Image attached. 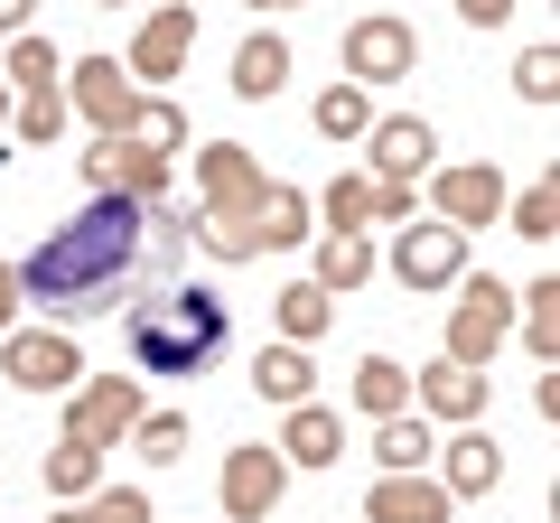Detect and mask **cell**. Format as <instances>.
Segmentation results:
<instances>
[{
    "instance_id": "43",
    "label": "cell",
    "mask_w": 560,
    "mask_h": 523,
    "mask_svg": "<svg viewBox=\"0 0 560 523\" xmlns=\"http://www.w3.org/2000/svg\"><path fill=\"white\" fill-rule=\"evenodd\" d=\"M103 10H121V0H103Z\"/></svg>"
},
{
    "instance_id": "34",
    "label": "cell",
    "mask_w": 560,
    "mask_h": 523,
    "mask_svg": "<svg viewBox=\"0 0 560 523\" xmlns=\"http://www.w3.org/2000/svg\"><path fill=\"white\" fill-rule=\"evenodd\" d=\"M551 216H560L551 178H533V187H523V197H514V234H523V243H551Z\"/></svg>"
},
{
    "instance_id": "13",
    "label": "cell",
    "mask_w": 560,
    "mask_h": 523,
    "mask_svg": "<svg viewBox=\"0 0 560 523\" xmlns=\"http://www.w3.org/2000/svg\"><path fill=\"white\" fill-rule=\"evenodd\" d=\"M187 47H197V10H187V0H168V10H150V20H140L131 66H121V75H131V84H168V75L187 66Z\"/></svg>"
},
{
    "instance_id": "19",
    "label": "cell",
    "mask_w": 560,
    "mask_h": 523,
    "mask_svg": "<svg viewBox=\"0 0 560 523\" xmlns=\"http://www.w3.org/2000/svg\"><path fill=\"white\" fill-rule=\"evenodd\" d=\"M280 84H290V38H280V28H253V38L234 47V94L243 103H271Z\"/></svg>"
},
{
    "instance_id": "23",
    "label": "cell",
    "mask_w": 560,
    "mask_h": 523,
    "mask_svg": "<svg viewBox=\"0 0 560 523\" xmlns=\"http://www.w3.org/2000/svg\"><path fill=\"white\" fill-rule=\"evenodd\" d=\"M38 477H47V496H57V504H84V496L103 486V449H84V440H57V449L38 458Z\"/></svg>"
},
{
    "instance_id": "36",
    "label": "cell",
    "mask_w": 560,
    "mask_h": 523,
    "mask_svg": "<svg viewBox=\"0 0 560 523\" xmlns=\"http://www.w3.org/2000/svg\"><path fill=\"white\" fill-rule=\"evenodd\" d=\"M514 94H523V103H551V94H560V57H551V47H523Z\"/></svg>"
},
{
    "instance_id": "18",
    "label": "cell",
    "mask_w": 560,
    "mask_h": 523,
    "mask_svg": "<svg viewBox=\"0 0 560 523\" xmlns=\"http://www.w3.org/2000/svg\"><path fill=\"white\" fill-rule=\"evenodd\" d=\"M440 486L448 496H495L504 486V449L486 440V430H458V440L440 449Z\"/></svg>"
},
{
    "instance_id": "2",
    "label": "cell",
    "mask_w": 560,
    "mask_h": 523,
    "mask_svg": "<svg viewBox=\"0 0 560 523\" xmlns=\"http://www.w3.org/2000/svg\"><path fill=\"white\" fill-rule=\"evenodd\" d=\"M224 337H234V309L215 300V281H160V300L131 309V364L160 383L206 374L224 356Z\"/></svg>"
},
{
    "instance_id": "20",
    "label": "cell",
    "mask_w": 560,
    "mask_h": 523,
    "mask_svg": "<svg viewBox=\"0 0 560 523\" xmlns=\"http://www.w3.org/2000/svg\"><path fill=\"white\" fill-rule=\"evenodd\" d=\"M113 141L150 150V160H178V150H187V113H178L168 94H140V103H131V121H121Z\"/></svg>"
},
{
    "instance_id": "15",
    "label": "cell",
    "mask_w": 560,
    "mask_h": 523,
    "mask_svg": "<svg viewBox=\"0 0 560 523\" xmlns=\"http://www.w3.org/2000/svg\"><path fill=\"white\" fill-rule=\"evenodd\" d=\"M364 150H374V178L411 187L420 168L440 160V131H430V121H420V113H393V121H374V131H364Z\"/></svg>"
},
{
    "instance_id": "10",
    "label": "cell",
    "mask_w": 560,
    "mask_h": 523,
    "mask_svg": "<svg viewBox=\"0 0 560 523\" xmlns=\"http://www.w3.org/2000/svg\"><path fill=\"white\" fill-rule=\"evenodd\" d=\"M131 421H140V383H131V374H113V383L84 374V383H75V403H66V440H84V449L131 440Z\"/></svg>"
},
{
    "instance_id": "25",
    "label": "cell",
    "mask_w": 560,
    "mask_h": 523,
    "mask_svg": "<svg viewBox=\"0 0 560 523\" xmlns=\"http://www.w3.org/2000/svg\"><path fill=\"white\" fill-rule=\"evenodd\" d=\"M271 318H280V346H318V337H327V318H337V300H327L318 281H290Z\"/></svg>"
},
{
    "instance_id": "14",
    "label": "cell",
    "mask_w": 560,
    "mask_h": 523,
    "mask_svg": "<svg viewBox=\"0 0 560 523\" xmlns=\"http://www.w3.org/2000/svg\"><path fill=\"white\" fill-rule=\"evenodd\" d=\"M411 403H420V421H458V430H477V411H486V374L477 364H430V374H411Z\"/></svg>"
},
{
    "instance_id": "8",
    "label": "cell",
    "mask_w": 560,
    "mask_h": 523,
    "mask_svg": "<svg viewBox=\"0 0 560 523\" xmlns=\"http://www.w3.org/2000/svg\"><path fill=\"white\" fill-rule=\"evenodd\" d=\"M430 216L458 224V234H486V224H504V168H486V160L430 168Z\"/></svg>"
},
{
    "instance_id": "33",
    "label": "cell",
    "mask_w": 560,
    "mask_h": 523,
    "mask_svg": "<svg viewBox=\"0 0 560 523\" xmlns=\"http://www.w3.org/2000/svg\"><path fill=\"white\" fill-rule=\"evenodd\" d=\"M131 449H140V458H187V411H140V421H131Z\"/></svg>"
},
{
    "instance_id": "1",
    "label": "cell",
    "mask_w": 560,
    "mask_h": 523,
    "mask_svg": "<svg viewBox=\"0 0 560 523\" xmlns=\"http://www.w3.org/2000/svg\"><path fill=\"white\" fill-rule=\"evenodd\" d=\"M10 271H20V300L47 309V327H84L150 271V206L84 197L75 216H66L57 234H38V253L10 262Z\"/></svg>"
},
{
    "instance_id": "17",
    "label": "cell",
    "mask_w": 560,
    "mask_h": 523,
    "mask_svg": "<svg viewBox=\"0 0 560 523\" xmlns=\"http://www.w3.org/2000/svg\"><path fill=\"white\" fill-rule=\"evenodd\" d=\"M280 458H290V467H337V458H346V421H337L327 403H290Z\"/></svg>"
},
{
    "instance_id": "9",
    "label": "cell",
    "mask_w": 560,
    "mask_h": 523,
    "mask_svg": "<svg viewBox=\"0 0 560 523\" xmlns=\"http://www.w3.org/2000/svg\"><path fill=\"white\" fill-rule=\"evenodd\" d=\"M280 486H290V458L280 449H261V440H243V449H224V514L234 523H271L280 514Z\"/></svg>"
},
{
    "instance_id": "11",
    "label": "cell",
    "mask_w": 560,
    "mask_h": 523,
    "mask_svg": "<svg viewBox=\"0 0 560 523\" xmlns=\"http://www.w3.org/2000/svg\"><path fill=\"white\" fill-rule=\"evenodd\" d=\"M75 168H84L94 197H131V206H160L168 197V160H150V150H131V141H94Z\"/></svg>"
},
{
    "instance_id": "30",
    "label": "cell",
    "mask_w": 560,
    "mask_h": 523,
    "mask_svg": "<svg viewBox=\"0 0 560 523\" xmlns=\"http://www.w3.org/2000/svg\"><path fill=\"white\" fill-rule=\"evenodd\" d=\"M47 523H150V496L140 486H94L84 504H57Z\"/></svg>"
},
{
    "instance_id": "6",
    "label": "cell",
    "mask_w": 560,
    "mask_h": 523,
    "mask_svg": "<svg viewBox=\"0 0 560 523\" xmlns=\"http://www.w3.org/2000/svg\"><path fill=\"white\" fill-rule=\"evenodd\" d=\"M467 271V234L458 224H440V216H411L393 234V281L401 290H448Z\"/></svg>"
},
{
    "instance_id": "26",
    "label": "cell",
    "mask_w": 560,
    "mask_h": 523,
    "mask_svg": "<svg viewBox=\"0 0 560 523\" xmlns=\"http://www.w3.org/2000/svg\"><path fill=\"white\" fill-rule=\"evenodd\" d=\"M355 411H364V421H393V411H411V374H401L393 356H364V364H355Z\"/></svg>"
},
{
    "instance_id": "24",
    "label": "cell",
    "mask_w": 560,
    "mask_h": 523,
    "mask_svg": "<svg viewBox=\"0 0 560 523\" xmlns=\"http://www.w3.org/2000/svg\"><path fill=\"white\" fill-rule=\"evenodd\" d=\"M308 281H318L327 300L364 290V281H374V243H364V234H327V243H318V271H308Z\"/></svg>"
},
{
    "instance_id": "12",
    "label": "cell",
    "mask_w": 560,
    "mask_h": 523,
    "mask_svg": "<svg viewBox=\"0 0 560 523\" xmlns=\"http://www.w3.org/2000/svg\"><path fill=\"white\" fill-rule=\"evenodd\" d=\"M131 103H140V84L121 75V57H75V75H66V113H84L113 141L121 121H131Z\"/></svg>"
},
{
    "instance_id": "16",
    "label": "cell",
    "mask_w": 560,
    "mask_h": 523,
    "mask_svg": "<svg viewBox=\"0 0 560 523\" xmlns=\"http://www.w3.org/2000/svg\"><path fill=\"white\" fill-rule=\"evenodd\" d=\"M448 486L430 477V467H411V477H374V496H364V523H448Z\"/></svg>"
},
{
    "instance_id": "40",
    "label": "cell",
    "mask_w": 560,
    "mask_h": 523,
    "mask_svg": "<svg viewBox=\"0 0 560 523\" xmlns=\"http://www.w3.org/2000/svg\"><path fill=\"white\" fill-rule=\"evenodd\" d=\"M28 10L38 0H0V38H28Z\"/></svg>"
},
{
    "instance_id": "28",
    "label": "cell",
    "mask_w": 560,
    "mask_h": 523,
    "mask_svg": "<svg viewBox=\"0 0 560 523\" xmlns=\"http://www.w3.org/2000/svg\"><path fill=\"white\" fill-rule=\"evenodd\" d=\"M374 197H383V187L355 178V168H346V178H327V197H318L327 234H374Z\"/></svg>"
},
{
    "instance_id": "38",
    "label": "cell",
    "mask_w": 560,
    "mask_h": 523,
    "mask_svg": "<svg viewBox=\"0 0 560 523\" xmlns=\"http://www.w3.org/2000/svg\"><path fill=\"white\" fill-rule=\"evenodd\" d=\"M458 20L467 28H504V20H514V0H458Z\"/></svg>"
},
{
    "instance_id": "35",
    "label": "cell",
    "mask_w": 560,
    "mask_h": 523,
    "mask_svg": "<svg viewBox=\"0 0 560 523\" xmlns=\"http://www.w3.org/2000/svg\"><path fill=\"white\" fill-rule=\"evenodd\" d=\"M10 84H28V94L57 84V47H47V38H10Z\"/></svg>"
},
{
    "instance_id": "4",
    "label": "cell",
    "mask_w": 560,
    "mask_h": 523,
    "mask_svg": "<svg viewBox=\"0 0 560 523\" xmlns=\"http://www.w3.org/2000/svg\"><path fill=\"white\" fill-rule=\"evenodd\" d=\"M197 187H206V206H197L206 224H253V216H261V197H271L280 178H271V168H261L243 141H206V160H197Z\"/></svg>"
},
{
    "instance_id": "21",
    "label": "cell",
    "mask_w": 560,
    "mask_h": 523,
    "mask_svg": "<svg viewBox=\"0 0 560 523\" xmlns=\"http://www.w3.org/2000/svg\"><path fill=\"white\" fill-rule=\"evenodd\" d=\"M253 393H261V403H280V411H290V403H308V393H318V374H308V346H261V356H253Z\"/></svg>"
},
{
    "instance_id": "27",
    "label": "cell",
    "mask_w": 560,
    "mask_h": 523,
    "mask_svg": "<svg viewBox=\"0 0 560 523\" xmlns=\"http://www.w3.org/2000/svg\"><path fill=\"white\" fill-rule=\"evenodd\" d=\"M374 458H383V477H411V467H430L440 449H430V421L420 411H393V421L374 430Z\"/></svg>"
},
{
    "instance_id": "3",
    "label": "cell",
    "mask_w": 560,
    "mask_h": 523,
    "mask_svg": "<svg viewBox=\"0 0 560 523\" xmlns=\"http://www.w3.org/2000/svg\"><path fill=\"white\" fill-rule=\"evenodd\" d=\"M458 309H448V364H477L486 374V356H504V327H514V290L495 281V271H458Z\"/></svg>"
},
{
    "instance_id": "7",
    "label": "cell",
    "mask_w": 560,
    "mask_h": 523,
    "mask_svg": "<svg viewBox=\"0 0 560 523\" xmlns=\"http://www.w3.org/2000/svg\"><path fill=\"white\" fill-rule=\"evenodd\" d=\"M420 66V38H411V20H393V10H374V20H355L346 28V84H401Z\"/></svg>"
},
{
    "instance_id": "39",
    "label": "cell",
    "mask_w": 560,
    "mask_h": 523,
    "mask_svg": "<svg viewBox=\"0 0 560 523\" xmlns=\"http://www.w3.org/2000/svg\"><path fill=\"white\" fill-rule=\"evenodd\" d=\"M10 327H20V271L0 262V337H10Z\"/></svg>"
},
{
    "instance_id": "41",
    "label": "cell",
    "mask_w": 560,
    "mask_h": 523,
    "mask_svg": "<svg viewBox=\"0 0 560 523\" xmlns=\"http://www.w3.org/2000/svg\"><path fill=\"white\" fill-rule=\"evenodd\" d=\"M243 10H300V0H243Z\"/></svg>"
},
{
    "instance_id": "37",
    "label": "cell",
    "mask_w": 560,
    "mask_h": 523,
    "mask_svg": "<svg viewBox=\"0 0 560 523\" xmlns=\"http://www.w3.org/2000/svg\"><path fill=\"white\" fill-rule=\"evenodd\" d=\"M374 187H383V197H374V224H411V216H420L411 187H393V178H374Z\"/></svg>"
},
{
    "instance_id": "42",
    "label": "cell",
    "mask_w": 560,
    "mask_h": 523,
    "mask_svg": "<svg viewBox=\"0 0 560 523\" xmlns=\"http://www.w3.org/2000/svg\"><path fill=\"white\" fill-rule=\"evenodd\" d=\"M0 131H10V84H0Z\"/></svg>"
},
{
    "instance_id": "32",
    "label": "cell",
    "mask_w": 560,
    "mask_h": 523,
    "mask_svg": "<svg viewBox=\"0 0 560 523\" xmlns=\"http://www.w3.org/2000/svg\"><path fill=\"white\" fill-rule=\"evenodd\" d=\"M551 309H560V290H551V281L514 290V327L533 337V356H541V364H551V346H560V318H551Z\"/></svg>"
},
{
    "instance_id": "29",
    "label": "cell",
    "mask_w": 560,
    "mask_h": 523,
    "mask_svg": "<svg viewBox=\"0 0 560 523\" xmlns=\"http://www.w3.org/2000/svg\"><path fill=\"white\" fill-rule=\"evenodd\" d=\"M66 121H75V113H66V84H38V94H20V103H10V131H20L28 150H47V141L66 131Z\"/></svg>"
},
{
    "instance_id": "5",
    "label": "cell",
    "mask_w": 560,
    "mask_h": 523,
    "mask_svg": "<svg viewBox=\"0 0 560 523\" xmlns=\"http://www.w3.org/2000/svg\"><path fill=\"white\" fill-rule=\"evenodd\" d=\"M0 374L20 383V393H75L84 383L75 327H10V337H0Z\"/></svg>"
},
{
    "instance_id": "31",
    "label": "cell",
    "mask_w": 560,
    "mask_h": 523,
    "mask_svg": "<svg viewBox=\"0 0 560 523\" xmlns=\"http://www.w3.org/2000/svg\"><path fill=\"white\" fill-rule=\"evenodd\" d=\"M318 131L327 141H364V131H374V94H364V84H327L318 94Z\"/></svg>"
},
{
    "instance_id": "22",
    "label": "cell",
    "mask_w": 560,
    "mask_h": 523,
    "mask_svg": "<svg viewBox=\"0 0 560 523\" xmlns=\"http://www.w3.org/2000/svg\"><path fill=\"white\" fill-rule=\"evenodd\" d=\"M308 216H318V206H308L300 187H271L261 216L243 224V234H253V253H290V243H308Z\"/></svg>"
}]
</instances>
